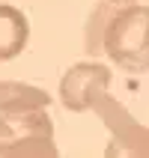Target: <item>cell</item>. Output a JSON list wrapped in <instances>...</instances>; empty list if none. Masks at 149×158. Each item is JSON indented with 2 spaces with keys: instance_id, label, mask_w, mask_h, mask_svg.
<instances>
[{
  "instance_id": "6da1fadb",
  "label": "cell",
  "mask_w": 149,
  "mask_h": 158,
  "mask_svg": "<svg viewBox=\"0 0 149 158\" xmlns=\"http://www.w3.org/2000/svg\"><path fill=\"white\" fill-rule=\"evenodd\" d=\"M101 54L131 75L149 72V6L125 3L122 9H114L105 27Z\"/></svg>"
},
{
  "instance_id": "9c48e42d",
  "label": "cell",
  "mask_w": 149,
  "mask_h": 158,
  "mask_svg": "<svg viewBox=\"0 0 149 158\" xmlns=\"http://www.w3.org/2000/svg\"><path fill=\"white\" fill-rule=\"evenodd\" d=\"M110 3H131V0H110Z\"/></svg>"
},
{
  "instance_id": "5b68a950",
  "label": "cell",
  "mask_w": 149,
  "mask_h": 158,
  "mask_svg": "<svg viewBox=\"0 0 149 158\" xmlns=\"http://www.w3.org/2000/svg\"><path fill=\"white\" fill-rule=\"evenodd\" d=\"M30 21L18 6L0 3V60H15L27 48Z\"/></svg>"
},
{
  "instance_id": "277c9868",
  "label": "cell",
  "mask_w": 149,
  "mask_h": 158,
  "mask_svg": "<svg viewBox=\"0 0 149 158\" xmlns=\"http://www.w3.org/2000/svg\"><path fill=\"white\" fill-rule=\"evenodd\" d=\"M110 69L101 63H75L60 81V102L63 107H69L75 114H84L93 107L96 96H101L105 89H110Z\"/></svg>"
},
{
  "instance_id": "ba28073f",
  "label": "cell",
  "mask_w": 149,
  "mask_h": 158,
  "mask_svg": "<svg viewBox=\"0 0 149 158\" xmlns=\"http://www.w3.org/2000/svg\"><path fill=\"white\" fill-rule=\"evenodd\" d=\"M3 131H6V123H3V114H0V137H3Z\"/></svg>"
},
{
  "instance_id": "3957f363",
  "label": "cell",
  "mask_w": 149,
  "mask_h": 158,
  "mask_svg": "<svg viewBox=\"0 0 149 158\" xmlns=\"http://www.w3.org/2000/svg\"><path fill=\"white\" fill-rule=\"evenodd\" d=\"M89 110H96L110 131V143L105 146L107 158H149V128L137 123L107 89L96 96Z\"/></svg>"
},
{
  "instance_id": "8992f818",
  "label": "cell",
  "mask_w": 149,
  "mask_h": 158,
  "mask_svg": "<svg viewBox=\"0 0 149 158\" xmlns=\"http://www.w3.org/2000/svg\"><path fill=\"white\" fill-rule=\"evenodd\" d=\"M51 96L42 87L24 84V81H0V114L12 110H33V107H48Z\"/></svg>"
},
{
  "instance_id": "7a4b0ae2",
  "label": "cell",
  "mask_w": 149,
  "mask_h": 158,
  "mask_svg": "<svg viewBox=\"0 0 149 158\" xmlns=\"http://www.w3.org/2000/svg\"><path fill=\"white\" fill-rule=\"evenodd\" d=\"M6 131L0 137V158H57L54 123L45 107L3 114Z\"/></svg>"
},
{
  "instance_id": "52a82bcc",
  "label": "cell",
  "mask_w": 149,
  "mask_h": 158,
  "mask_svg": "<svg viewBox=\"0 0 149 158\" xmlns=\"http://www.w3.org/2000/svg\"><path fill=\"white\" fill-rule=\"evenodd\" d=\"M114 9H116V3L101 0V3L89 12V21H87V27H84V42H87V51L89 54H101L105 27H107V21H110V15H114Z\"/></svg>"
}]
</instances>
